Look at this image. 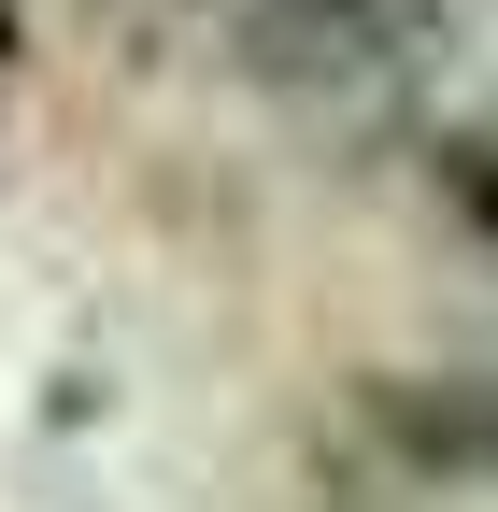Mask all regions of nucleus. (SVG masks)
<instances>
[{"instance_id": "nucleus-1", "label": "nucleus", "mask_w": 498, "mask_h": 512, "mask_svg": "<svg viewBox=\"0 0 498 512\" xmlns=\"http://www.w3.org/2000/svg\"><path fill=\"white\" fill-rule=\"evenodd\" d=\"M228 43H242V72H257V86L328 100V114H370V100L427 86L442 15H427V0H242Z\"/></svg>"}, {"instance_id": "nucleus-2", "label": "nucleus", "mask_w": 498, "mask_h": 512, "mask_svg": "<svg viewBox=\"0 0 498 512\" xmlns=\"http://www.w3.org/2000/svg\"><path fill=\"white\" fill-rule=\"evenodd\" d=\"M370 427L427 484H498V370H399L370 384Z\"/></svg>"}, {"instance_id": "nucleus-3", "label": "nucleus", "mask_w": 498, "mask_h": 512, "mask_svg": "<svg viewBox=\"0 0 498 512\" xmlns=\"http://www.w3.org/2000/svg\"><path fill=\"white\" fill-rule=\"evenodd\" d=\"M442 185H456V214H470V228H498V143H456Z\"/></svg>"}]
</instances>
